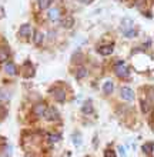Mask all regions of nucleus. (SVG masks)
Returning <instances> with one entry per match:
<instances>
[{
  "instance_id": "obj_1",
  "label": "nucleus",
  "mask_w": 154,
  "mask_h": 157,
  "mask_svg": "<svg viewBox=\"0 0 154 157\" xmlns=\"http://www.w3.org/2000/svg\"><path fill=\"white\" fill-rule=\"evenodd\" d=\"M44 117H46V120H49V121H57V120L60 119L57 109H54V107H47L46 112H44Z\"/></svg>"
},
{
  "instance_id": "obj_2",
  "label": "nucleus",
  "mask_w": 154,
  "mask_h": 157,
  "mask_svg": "<svg viewBox=\"0 0 154 157\" xmlns=\"http://www.w3.org/2000/svg\"><path fill=\"white\" fill-rule=\"evenodd\" d=\"M114 70H116V75L118 76V77H127V76L130 75V70L126 67V64L123 62H117Z\"/></svg>"
},
{
  "instance_id": "obj_3",
  "label": "nucleus",
  "mask_w": 154,
  "mask_h": 157,
  "mask_svg": "<svg viewBox=\"0 0 154 157\" xmlns=\"http://www.w3.org/2000/svg\"><path fill=\"white\" fill-rule=\"evenodd\" d=\"M120 96H121V99H124V100H127V101H130V100L134 99V91H133V89H130V87L124 86V87H121V89H120Z\"/></svg>"
},
{
  "instance_id": "obj_4",
  "label": "nucleus",
  "mask_w": 154,
  "mask_h": 157,
  "mask_svg": "<svg viewBox=\"0 0 154 157\" xmlns=\"http://www.w3.org/2000/svg\"><path fill=\"white\" fill-rule=\"evenodd\" d=\"M133 26H134V21L130 19V17H124L123 20H121V32L123 33H127L130 30H133Z\"/></svg>"
},
{
  "instance_id": "obj_5",
  "label": "nucleus",
  "mask_w": 154,
  "mask_h": 157,
  "mask_svg": "<svg viewBox=\"0 0 154 157\" xmlns=\"http://www.w3.org/2000/svg\"><path fill=\"white\" fill-rule=\"evenodd\" d=\"M51 93H53V97L57 101H64V99H66V91L63 90V89H54V90H51Z\"/></svg>"
},
{
  "instance_id": "obj_6",
  "label": "nucleus",
  "mask_w": 154,
  "mask_h": 157,
  "mask_svg": "<svg viewBox=\"0 0 154 157\" xmlns=\"http://www.w3.org/2000/svg\"><path fill=\"white\" fill-rule=\"evenodd\" d=\"M32 32H33V29H32V26L27 25V23L21 25L20 29H19V33H20V36H23V37H29L30 34H32Z\"/></svg>"
},
{
  "instance_id": "obj_7",
  "label": "nucleus",
  "mask_w": 154,
  "mask_h": 157,
  "mask_svg": "<svg viewBox=\"0 0 154 157\" xmlns=\"http://www.w3.org/2000/svg\"><path fill=\"white\" fill-rule=\"evenodd\" d=\"M46 104L44 103H39V104H36L33 107V112H34V114L37 117H42V116H44V112H46Z\"/></svg>"
},
{
  "instance_id": "obj_8",
  "label": "nucleus",
  "mask_w": 154,
  "mask_h": 157,
  "mask_svg": "<svg viewBox=\"0 0 154 157\" xmlns=\"http://www.w3.org/2000/svg\"><path fill=\"white\" fill-rule=\"evenodd\" d=\"M4 71H6L7 75H10V76L16 75L17 71H16V66H14V63H12V62L6 63V64H4Z\"/></svg>"
},
{
  "instance_id": "obj_9",
  "label": "nucleus",
  "mask_w": 154,
  "mask_h": 157,
  "mask_svg": "<svg viewBox=\"0 0 154 157\" xmlns=\"http://www.w3.org/2000/svg\"><path fill=\"white\" fill-rule=\"evenodd\" d=\"M99 53L101 56H110L113 53V46L111 44H106V46H101L99 47Z\"/></svg>"
},
{
  "instance_id": "obj_10",
  "label": "nucleus",
  "mask_w": 154,
  "mask_h": 157,
  "mask_svg": "<svg viewBox=\"0 0 154 157\" xmlns=\"http://www.w3.org/2000/svg\"><path fill=\"white\" fill-rule=\"evenodd\" d=\"M47 16H49V19L50 20H57L58 17H60V10H58L57 7H53V9H50L49 10V13H47Z\"/></svg>"
},
{
  "instance_id": "obj_11",
  "label": "nucleus",
  "mask_w": 154,
  "mask_h": 157,
  "mask_svg": "<svg viewBox=\"0 0 154 157\" xmlns=\"http://www.w3.org/2000/svg\"><path fill=\"white\" fill-rule=\"evenodd\" d=\"M113 89H114V84H113L111 80H106L103 84V91L106 93V94H110L113 91Z\"/></svg>"
},
{
  "instance_id": "obj_12",
  "label": "nucleus",
  "mask_w": 154,
  "mask_h": 157,
  "mask_svg": "<svg viewBox=\"0 0 154 157\" xmlns=\"http://www.w3.org/2000/svg\"><path fill=\"white\" fill-rule=\"evenodd\" d=\"M9 59V49H6V47H0V62H6Z\"/></svg>"
},
{
  "instance_id": "obj_13",
  "label": "nucleus",
  "mask_w": 154,
  "mask_h": 157,
  "mask_svg": "<svg viewBox=\"0 0 154 157\" xmlns=\"http://www.w3.org/2000/svg\"><path fill=\"white\" fill-rule=\"evenodd\" d=\"M86 76H87V70H86L84 67H80L79 70L76 71V78H77V80H81V78H84Z\"/></svg>"
},
{
  "instance_id": "obj_14",
  "label": "nucleus",
  "mask_w": 154,
  "mask_h": 157,
  "mask_svg": "<svg viewBox=\"0 0 154 157\" xmlns=\"http://www.w3.org/2000/svg\"><path fill=\"white\" fill-rule=\"evenodd\" d=\"M71 139H73V144L74 146H77V147H79L80 144H81V134H80V133H74V134H73V136H71Z\"/></svg>"
},
{
  "instance_id": "obj_15",
  "label": "nucleus",
  "mask_w": 154,
  "mask_h": 157,
  "mask_svg": "<svg viewBox=\"0 0 154 157\" xmlns=\"http://www.w3.org/2000/svg\"><path fill=\"white\" fill-rule=\"evenodd\" d=\"M81 112H83L84 114H90V113H93L92 101H87V103H84V106L81 107Z\"/></svg>"
},
{
  "instance_id": "obj_16",
  "label": "nucleus",
  "mask_w": 154,
  "mask_h": 157,
  "mask_svg": "<svg viewBox=\"0 0 154 157\" xmlns=\"http://www.w3.org/2000/svg\"><path fill=\"white\" fill-rule=\"evenodd\" d=\"M43 40H44V34L40 33V32H36V33H34V43L39 46L43 43Z\"/></svg>"
},
{
  "instance_id": "obj_17",
  "label": "nucleus",
  "mask_w": 154,
  "mask_h": 157,
  "mask_svg": "<svg viewBox=\"0 0 154 157\" xmlns=\"http://www.w3.org/2000/svg\"><path fill=\"white\" fill-rule=\"evenodd\" d=\"M143 151L147 154L153 153V143H150V141H148V143H144V144H143Z\"/></svg>"
},
{
  "instance_id": "obj_18",
  "label": "nucleus",
  "mask_w": 154,
  "mask_h": 157,
  "mask_svg": "<svg viewBox=\"0 0 154 157\" xmlns=\"http://www.w3.org/2000/svg\"><path fill=\"white\" fill-rule=\"evenodd\" d=\"M74 20H73V17H66L64 20H63V27H66V29H70L71 26H73Z\"/></svg>"
},
{
  "instance_id": "obj_19",
  "label": "nucleus",
  "mask_w": 154,
  "mask_h": 157,
  "mask_svg": "<svg viewBox=\"0 0 154 157\" xmlns=\"http://www.w3.org/2000/svg\"><path fill=\"white\" fill-rule=\"evenodd\" d=\"M51 0H39V7L42 9V10H44V9H47L49 6H50Z\"/></svg>"
},
{
  "instance_id": "obj_20",
  "label": "nucleus",
  "mask_w": 154,
  "mask_h": 157,
  "mask_svg": "<svg viewBox=\"0 0 154 157\" xmlns=\"http://www.w3.org/2000/svg\"><path fill=\"white\" fill-rule=\"evenodd\" d=\"M10 97L7 90H4V89H0V101H4V100H7Z\"/></svg>"
},
{
  "instance_id": "obj_21",
  "label": "nucleus",
  "mask_w": 154,
  "mask_h": 157,
  "mask_svg": "<svg viewBox=\"0 0 154 157\" xmlns=\"http://www.w3.org/2000/svg\"><path fill=\"white\" fill-rule=\"evenodd\" d=\"M141 110L144 113H147L148 110H150V107H148V103H147V101H143V103H141Z\"/></svg>"
},
{
  "instance_id": "obj_22",
  "label": "nucleus",
  "mask_w": 154,
  "mask_h": 157,
  "mask_svg": "<svg viewBox=\"0 0 154 157\" xmlns=\"http://www.w3.org/2000/svg\"><path fill=\"white\" fill-rule=\"evenodd\" d=\"M60 137H62V136H60V134H51V136H50V141H53V143H56V141H58V140H60Z\"/></svg>"
},
{
  "instance_id": "obj_23",
  "label": "nucleus",
  "mask_w": 154,
  "mask_h": 157,
  "mask_svg": "<svg viewBox=\"0 0 154 157\" xmlns=\"http://www.w3.org/2000/svg\"><path fill=\"white\" fill-rule=\"evenodd\" d=\"M106 157H116V153L113 150H106Z\"/></svg>"
},
{
  "instance_id": "obj_24",
  "label": "nucleus",
  "mask_w": 154,
  "mask_h": 157,
  "mask_svg": "<svg viewBox=\"0 0 154 157\" xmlns=\"http://www.w3.org/2000/svg\"><path fill=\"white\" fill-rule=\"evenodd\" d=\"M124 147H118V151H120V154H121V157H126V151H124Z\"/></svg>"
},
{
  "instance_id": "obj_25",
  "label": "nucleus",
  "mask_w": 154,
  "mask_h": 157,
  "mask_svg": "<svg viewBox=\"0 0 154 157\" xmlns=\"http://www.w3.org/2000/svg\"><path fill=\"white\" fill-rule=\"evenodd\" d=\"M79 2H81V3H84V4H88V3H92V0H79Z\"/></svg>"
},
{
  "instance_id": "obj_26",
  "label": "nucleus",
  "mask_w": 154,
  "mask_h": 157,
  "mask_svg": "<svg viewBox=\"0 0 154 157\" xmlns=\"http://www.w3.org/2000/svg\"><path fill=\"white\" fill-rule=\"evenodd\" d=\"M87 157H88V156H87Z\"/></svg>"
}]
</instances>
